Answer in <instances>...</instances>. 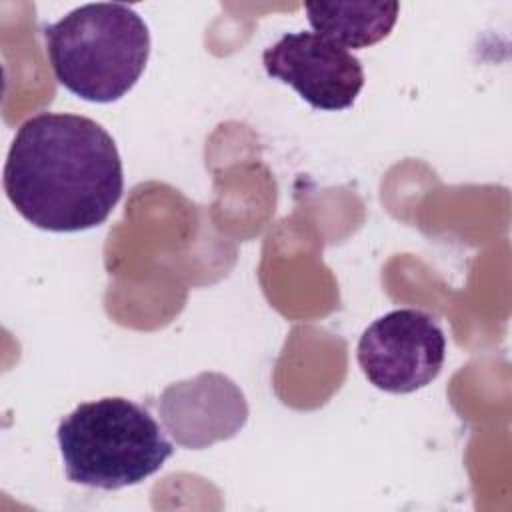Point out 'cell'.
Segmentation results:
<instances>
[{
    "label": "cell",
    "mask_w": 512,
    "mask_h": 512,
    "mask_svg": "<svg viewBox=\"0 0 512 512\" xmlns=\"http://www.w3.org/2000/svg\"><path fill=\"white\" fill-rule=\"evenodd\" d=\"M122 190L116 142L96 120L42 112L16 130L4 164V192L32 226L90 230L106 222Z\"/></svg>",
    "instance_id": "1"
},
{
    "label": "cell",
    "mask_w": 512,
    "mask_h": 512,
    "mask_svg": "<svg viewBox=\"0 0 512 512\" xmlns=\"http://www.w3.org/2000/svg\"><path fill=\"white\" fill-rule=\"evenodd\" d=\"M52 72L82 100L110 104L128 94L150 56V32L126 4L96 2L42 28Z\"/></svg>",
    "instance_id": "2"
},
{
    "label": "cell",
    "mask_w": 512,
    "mask_h": 512,
    "mask_svg": "<svg viewBox=\"0 0 512 512\" xmlns=\"http://www.w3.org/2000/svg\"><path fill=\"white\" fill-rule=\"evenodd\" d=\"M56 438L68 480L100 490L140 484L174 452L156 418L122 396L76 406L60 420Z\"/></svg>",
    "instance_id": "3"
},
{
    "label": "cell",
    "mask_w": 512,
    "mask_h": 512,
    "mask_svg": "<svg viewBox=\"0 0 512 512\" xmlns=\"http://www.w3.org/2000/svg\"><path fill=\"white\" fill-rule=\"evenodd\" d=\"M446 338L438 322L416 308H400L374 320L360 336L358 364L372 386L410 394L442 370Z\"/></svg>",
    "instance_id": "4"
},
{
    "label": "cell",
    "mask_w": 512,
    "mask_h": 512,
    "mask_svg": "<svg viewBox=\"0 0 512 512\" xmlns=\"http://www.w3.org/2000/svg\"><path fill=\"white\" fill-rule=\"evenodd\" d=\"M262 64L316 110H346L364 88L360 60L316 32L284 34L264 50Z\"/></svg>",
    "instance_id": "5"
},
{
    "label": "cell",
    "mask_w": 512,
    "mask_h": 512,
    "mask_svg": "<svg viewBox=\"0 0 512 512\" xmlns=\"http://www.w3.org/2000/svg\"><path fill=\"white\" fill-rule=\"evenodd\" d=\"M158 408L170 434L190 448L234 436L248 416L242 392L222 374H200L172 384Z\"/></svg>",
    "instance_id": "6"
},
{
    "label": "cell",
    "mask_w": 512,
    "mask_h": 512,
    "mask_svg": "<svg viewBox=\"0 0 512 512\" xmlns=\"http://www.w3.org/2000/svg\"><path fill=\"white\" fill-rule=\"evenodd\" d=\"M304 10L316 34L342 48H368L384 40L400 12L398 2H306Z\"/></svg>",
    "instance_id": "7"
}]
</instances>
